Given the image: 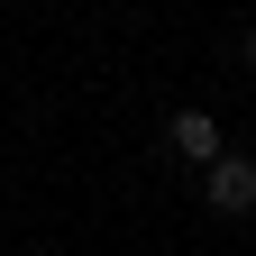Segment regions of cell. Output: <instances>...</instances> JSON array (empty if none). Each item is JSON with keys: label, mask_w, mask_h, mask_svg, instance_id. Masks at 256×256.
<instances>
[{"label": "cell", "mask_w": 256, "mask_h": 256, "mask_svg": "<svg viewBox=\"0 0 256 256\" xmlns=\"http://www.w3.org/2000/svg\"><path fill=\"white\" fill-rule=\"evenodd\" d=\"M202 202H210L220 220H247V210H256V156H220V165L202 174Z\"/></svg>", "instance_id": "cell-1"}, {"label": "cell", "mask_w": 256, "mask_h": 256, "mask_svg": "<svg viewBox=\"0 0 256 256\" xmlns=\"http://www.w3.org/2000/svg\"><path fill=\"white\" fill-rule=\"evenodd\" d=\"M165 138H174V156H192L202 174L229 156V146H220V119H210V110H174V128H165Z\"/></svg>", "instance_id": "cell-2"}, {"label": "cell", "mask_w": 256, "mask_h": 256, "mask_svg": "<svg viewBox=\"0 0 256 256\" xmlns=\"http://www.w3.org/2000/svg\"><path fill=\"white\" fill-rule=\"evenodd\" d=\"M247 74H256V37H247Z\"/></svg>", "instance_id": "cell-3"}]
</instances>
